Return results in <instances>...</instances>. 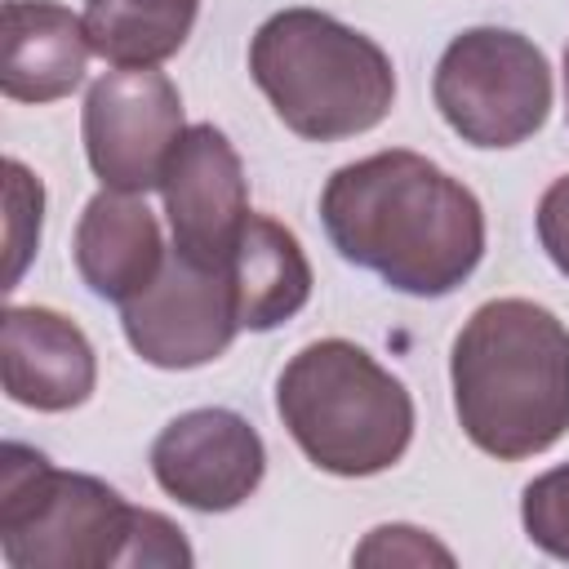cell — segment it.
<instances>
[{
    "mask_svg": "<svg viewBox=\"0 0 569 569\" xmlns=\"http://www.w3.org/2000/svg\"><path fill=\"white\" fill-rule=\"evenodd\" d=\"M120 329L151 369L178 373L218 360L240 333L227 267H204L169 249L160 276L120 307Z\"/></svg>",
    "mask_w": 569,
    "mask_h": 569,
    "instance_id": "obj_8",
    "label": "cell"
},
{
    "mask_svg": "<svg viewBox=\"0 0 569 569\" xmlns=\"http://www.w3.org/2000/svg\"><path fill=\"white\" fill-rule=\"evenodd\" d=\"M4 249H9V271L4 289H13L40 249V218H44V187L22 160H4Z\"/></svg>",
    "mask_w": 569,
    "mask_h": 569,
    "instance_id": "obj_16",
    "label": "cell"
},
{
    "mask_svg": "<svg viewBox=\"0 0 569 569\" xmlns=\"http://www.w3.org/2000/svg\"><path fill=\"white\" fill-rule=\"evenodd\" d=\"M151 476L173 502L200 516H222L258 493L267 476V445L236 409H187L151 440Z\"/></svg>",
    "mask_w": 569,
    "mask_h": 569,
    "instance_id": "obj_9",
    "label": "cell"
},
{
    "mask_svg": "<svg viewBox=\"0 0 569 569\" xmlns=\"http://www.w3.org/2000/svg\"><path fill=\"white\" fill-rule=\"evenodd\" d=\"M4 53L0 93L9 102H58L71 98L89 67V31L58 0H4Z\"/></svg>",
    "mask_w": 569,
    "mask_h": 569,
    "instance_id": "obj_13",
    "label": "cell"
},
{
    "mask_svg": "<svg viewBox=\"0 0 569 569\" xmlns=\"http://www.w3.org/2000/svg\"><path fill=\"white\" fill-rule=\"evenodd\" d=\"M227 276L236 289L240 329H249V333H267V329H280L284 320H293L307 307L311 284H316L298 236L267 213L244 218L236 249L227 258Z\"/></svg>",
    "mask_w": 569,
    "mask_h": 569,
    "instance_id": "obj_14",
    "label": "cell"
},
{
    "mask_svg": "<svg viewBox=\"0 0 569 569\" xmlns=\"http://www.w3.org/2000/svg\"><path fill=\"white\" fill-rule=\"evenodd\" d=\"M431 102L467 147L507 151L547 124L551 62L511 27H467L431 71Z\"/></svg>",
    "mask_w": 569,
    "mask_h": 569,
    "instance_id": "obj_6",
    "label": "cell"
},
{
    "mask_svg": "<svg viewBox=\"0 0 569 569\" xmlns=\"http://www.w3.org/2000/svg\"><path fill=\"white\" fill-rule=\"evenodd\" d=\"M200 0H84V31L111 67H160L169 62L191 27Z\"/></svg>",
    "mask_w": 569,
    "mask_h": 569,
    "instance_id": "obj_15",
    "label": "cell"
},
{
    "mask_svg": "<svg viewBox=\"0 0 569 569\" xmlns=\"http://www.w3.org/2000/svg\"><path fill=\"white\" fill-rule=\"evenodd\" d=\"M356 565H453V551L418 525H378L351 551Z\"/></svg>",
    "mask_w": 569,
    "mask_h": 569,
    "instance_id": "obj_18",
    "label": "cell"
},
{
    "mask_svg": "<svg viewBox=\"0 0 569 569\" xmlns=\"http://www.w3.org/2000/svg\"><path fill=\"white\" fill-rule=\"evenodd\" d=\"M320 227L351 267L409 298L462 289L485 258L476 191L409 147L333 169L320 191Z\"/></svg>",
    "mask_w": 569,
    "mask_h": 569,
    "instance_id": "obj_1",
    "label": "cell"
},
{
    "mask_svg": "<svg viewBox=\"0 0 569 569\" xmlns=\"http://www.w3.org/2000/svg\"><path fill=\"white\" fill-rule=\"evenodd\" d=\"M4 396L36 413L80 409L98 387V356L84 329L53 307L9 302L0 316Z\"/></svg>",
    "mask_w": 569,
    "mask_h": 569,
    "instance_id": "obj_11",
    "label": "cell"
},
{
    "mask_svg": "<svg viewBox=\"0 0 569 569\" xmlns=\"http://www.w3.org/2000/svg\"><path fill=\"white\" fill-rule=\"evenodd\" d=\"M160 200L169 213L173 249L191 262L227 267L236 236L253 209L240 151L218 124L200 120L182 129L160 173Z\"/></svg>",
    "mask_w": 569,
    "mask_h": 569,
    "instance_id": "obj_10",
    "label": "cell"
},
{
    "mask_svg": "<svg viewBox=\"0 0 569 569\" xmlns=\"http://www.w3.org/2000/svg\"><path fill=\"white\" fill-rule=\"evenodd\" d=\"M520 525L538 551L569 565V462H560V467H551L525 485Z\"/></svg>",
    "mask_w": 569,
    "mask_h": 569,
    "instance_id": "obj_17",
    "label": "cell"
},
{
    "mask_svg": "<svg viewBox=\"0 0 569 569\" xmlns=\"http://www.w3.org/2000/svg\"><path fill=\"white\" fill-rule=\"evenodd\" d=\"M565 111H569V44H565Z\"/></svg>",
    "mask_w": 569,
    "mask_h": 569,
    "instance_id": "obj_20",
    "label": "cell"
},
{
    "mask_svg": "<svg viewBox=\"0 0 569 569\" xmlns=\"http://www.w3.org/2000/svg\"><path fill=\"white\" fill-rule=\"evenodd\" d=\"M71 258L93 298L124 307L160 276L169 249H164L160 222L142 196L102 187L80 209Z\"/></svg>",
    "mask_w": 569,
    "mask_h": 569,
    "instance_id": "obj_12",
    "label": "cell"
},
{
    "mask_svg": "<svg viewBox=\"0 0 569 569\" xmlns=\"http://www.w3.org/2000/svg\"><path fill=\"white\" fill-rule=\"evenodd\" d=\"M276 413L307 462L342 480L391 471L418 422L409 387L351 338H320L289 356Z\"/></svg>",
    "mask_w": 569,
    "mask_h": 569,
    "instance_id": "obj_5",
    "label": "cell"
},
{
    "mask_svg": "<svg viewBox=\"0 0 569 569\" xmlns=\"http://www.w3.org/2000/svg\"><path fill=\"white\" fill-rule=\"evenodd\" d=\"M0 556L9 569H191L182 529L124 502L107 480L0 445Z\"/></svg>",
    "mask_w": 569,
    "mask_h": 569,
    "instance_id": "obj_3",
    "label": "cell"
},
{
    "mask_svg": "<svg viewBox=\"0 0 569 569\" xmlns=\"http://www.w3.org/2000/svg\"><path fill=\"white\" fill-rule=\"evenodd\" d=\"M449 387L462 436L498 458L547 453L569 431V325L533 298L480 302L453 347Z\"/></svg>",
    "mask_w": 569,
    "mask_h": 569,
    "instance_id": "obj_2",
    "label": "cell"
},
{
    "mask_svg": "<svg viewBox=\"0 0 569 569\" xmlns=\"http://www.w3.org/2000/svg\"><path fill=\"white\" fill-rule=\"evenodd\" d=\"M182 93L156 67L102 71L80 107V138L93 178L111 191L147 196L182 138Z\"/></svg>",
    "mask_w": 569,
    "mask_h": 569,
    "instance_id": "obj_7",
    "label": "cell"
},
{
    "mask_svg": "<svg viewBox=\"0 0 569 569\" xmlns=\"http://www.w3.org/2000/svg\"><path fill=\"white\" fill-rule=\"evenodd\" d=\"M249 76L276 120L307 142L369 133L396 102V67L387 49L311 4L262 18L249 36Z\"/></svg>",
    "mask_w": 569,
    "mask_h": 569,
    "instance_id": "obj_4",
    "label": "cell"
},
{
    "mask_svg": "<svg viewBox=\"0 0 569 569\" xmlns=\"http://www.w3.org/2000/svg\"><path fill=\"white\" fill-rule=\"evenodd\" d=\"M533 227H538L542 253H547L551 267L569 280V173H560V178L542 191L538 213H533Z\"/></svg>",
    "mask_w": 569,
    "mask_h": 569,
    "instance_id": "obj_19",
    "label": "cell"
}]
</instances>
